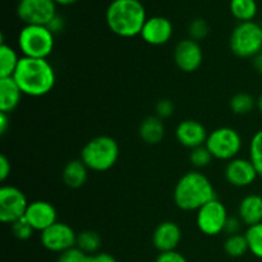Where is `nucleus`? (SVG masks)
Listing matches in <instances>:
<instances>
[{"mask_svg": "<svg viewBox=\"0 0 262 262\" xmlns=\"http://www.w3.org/2000/svg\"><path fill=\"white\" fill-rule=\"evenodd\" d=\"M87 262H117L112 255L106 252H99L96 255H91L87 258Z\"/></svg>", "mask_w": 262, "mask_h": 262, "instance_id": "nucleus-37", "label": "nucleus"}, {"mask_svg": "<svg viewBox=\"0 0 262 262\" xmlns=\"http://www.w3.org/2000/svg\"><path fill=\"white\" fill-rule=\"evenodd\" d=\"M10 125V118L9 114L7 113H2L0 112V135L4 136L7 133L8 128Z\"/></svg>", "mask_w": 262, "mask_h": 262, "instance_id": "nucleus-39", "label": "nucleus"}, {"mask_svg": "<svg viewBox=\"0 0 262 262\" xmlns=\"http://www.w3.org/2000/svg\"><path fill=\"white\" fill-rule=\"evenodd\" d=\"M10 229H12L13 235L19 241L30 239V238L32 237L33 232H35V229L31 227L30 223H28L25 217L13 223V224L10 225Z\"/></svg>", "mask_w": 262, "mask_h": 262, "instance_id": "nucleus-31", "label": "nucleus"}, {"mask_svg": "<svg viewBox=\"0 0 262 262\" xmlns=\"http://www.w3.org/2000/svg\"><path fill=\"white\" fill-rule=\"evenodd\" d=\"M54 2L59 5H64V7H67V5L74 4V3H77L78 0H54Z\"/></svg>", "mask_w": 262, "mask_h": 262, "instance_id": "nucleus-41", "label": "nucleus"}, {"mask_svg": "<svg viewBox=\"0 0 262 262\" xmlns=\"http://www.w3.org/2000/svg\"><path fill=\"white\" fill-rule=\"evenodd\" d=\"M177 141L184 147L193 150V148L204 146L206 143L209 132L201 122L196 119L182 120L176 128Z\"/></svg>", "mask_w": 262, "mask_h": 262, "instance_id": "nucleus-16", "label": "nucleus"}, {"mask_svg": "<svg viewBox=\"0 0 262 262\" xmlns=\"http://www.w3.org/2000/svg\"><path fill=\"white\" fill-rule=\"evenodd\" d=\"M119 159V145L110 136H97L90 140L81 150V160L94 171H107Z\"/></svg>", "mask_w": 262, "mask_h": 262, "instance_id": "nucleus-4", "label": "nucleus"}, {"mask_svg": "<svg viewBox=\"0 0 262 262\" xmlns=\"http://www.w3.org/2000/svg\"><path fill=\"white\" fill-rule=\"evenodd\" d=\"M230 13L239 22H251L257 14L256 0H230Z\"/></svg>", "mask_w": 262, "mask_h": 262, "instance_id": "nucleus-23", "label": "nucleus"}, {"mask_svg": "<svg viewBox=\"0 0 262 262\" xmlns=\"http://www.w3.org/2000/svg\"><path fill=\"white\" fill-rule=\"evenodd\" d=\"M253 67H255V69L258 73L262 74V51L253 58Z\"/></svg>", "mask_w": 262, "mask_h": 262, "instance_id": "nucleus-40", "label": "nucleus"}, {"mask_svg": "<svg viewBox=\"0 0 262 262\" xmlns=\"http://www.w3.org/2000/svg\"><path fill=\"white\" fill-rule=\"evenodd\" d=\"M229 106L234 114L246 115L253 112L255 107H257V100H255V97L247 92H238L232 96Z\"/></svg>", "mask_w": 262, "mask_h": 262, "instance_id": "nucleus-25", "label": "nucleus"}, {"mask_svg": "<svg viewBox=\"0 0 262 262\" xmlns=\"http://www.w3.org/2000/svg\"><path fill=\"white\" fill-rule=\"evenodd\" d=\"M238 215L242 224L252 227L262 223V196L248 194L243 197L238 206Z\"/></svg>", "mask_w": 262, "mask_h": 262, "instance_id": "nucleus-18", "label": "nucleus"}, {"mask_svg": "<svg viewBox=\"0 0 262 262\" xmlns=\"http://www.w3.org/2000/svg\"><path fill=\"white\" fill-rule=\"evenodd\" d=\"M30 202L26 194L14 186H3L0 188V220L4 224L15 223L25 217Z\"/></svg>", "mask_w": 262, "mask_h": 262, "instance_id": "nucleus-9", "label": "nucleus"}, {"mask_svg": "<svg viewBox=\"0 0 262 262\" xmlns=\"http://www.w3.org/2000/svg\"><path fill=\"white\" fill-rule=\"evenodd\" d=\"M241 224H242V222H241L239 217L235 219V217L229 216V219H228L227 222V227H225V233H227L228 235L238 234V233H239Z\"/></svg>", "mask_w": 262, "mask_h": 262, "instance_id": "nucleus-36", "label": "nucleus"}, {"mask_svg": "<svg viewBox=\"0 0 262 262\" xmlns=\"http://www.w3.org/2000/svg\"><path fill=\"white\" fill-rule=\"evenodd\" d=\"M155 262H188L187 258L184 257L182 253L177 252V251H171V252H164L160 253L156 258Z\"/></svg>", "mask_w": 262, "mask_h": 262, "instance_id": "nucleus-34", "label": "nucleus"}, {"mask_svg": "<svg viewBox=\"0 0 262 262\" xmlns=\"http://www.w3.org/2000/svg\"><path fill=\"white\" fill-rule=\"evenodd\" d=\"M174 110H176V105L170 99H161L155 105V115L163 120L170 118L174 114Z\"/></svg>", "mask_w": 262, "mask_h": 262, "instance_id": "nucleus-33", "label": "nucleus"}, {"mask_svg": "<svg viewBox=\"0 0 262 262\" xmlns=\"http://www.w3.org/2000/svg\"><path fill=\"white\" fill-rule=\"evenodd\" d=\"M246 239L248 243V250L255 257L262 260V223L247 228Z\"/></svg>", "mask_w": 262, "mask_h": 262, "instance_id": "nucleus-27", "label": "nucleus"}, {"mask_svg": "<svg viewBox=\"0 0 262 262\" xmlns=\"http://www.w3.org/2000/svg\"><path fill=\"white\" fill-rule=\"evenodd\" d=\"M140 138L147 145H159L165 137L164 120L156 115H150L141 122L138 128Z\"/></svg>", "mask_w": 262, "mask_h": 262, "instance_id": "nucleus-20", "label": "nucleus"}, {"mask_svg": "<svg viewBox=\"0 0 262 262\" xmlns=\"http://www.w3.org/2000/svg\"><path fill=\"white\" fill-rule=\"evenodd\" d=\"M22 91L13 77L0 78V112L10 114L19 105Z\"/></svg>", "mask_w": 262, "mask_h": 262, "instance_id": "nucleus-19", "label": "nucleus"}, {"mask_svg": "<svg viewBox=\"0 0 262 262\" xmlns=\"http://www.w3.org/2000/svg\"><path fill=\"white\" fill-rule=\"evenodd\" d=\"M17 15L26 25L48 26L56 15L54 0H19Z\"/></svg>", "mask_w": 262, "mask_h": 262, "instance_id": "nucleus-10", "label": "nucleus"}, {"mask_svg": "<svg viewBox=\"0 0 262 262\" xmlns=\"http://www.w3.org/2000/svg\"><path fill=\"white\" fill-rule=\"evenodd\" d=\"M25 219L30 223L35 232H43L58 222V212L51 202L37 200L30 202Z\"/></svg>", "mask_w": 262, "mask_h": 262, "instance_id": "nucleus-13", "label": "nucleus"}, {"mask_svg": "<svg viewBox=\"0 0 262 262\" xmlns=\"http://www.w3.org/2000/svg\"><path fill=\"white\" fill-rule=\"evenodd\" d=\"M210 32V27H209V23L206 22L205 19L202 18H196V19L192 20L189 23V27H188V33H189V38L194 41H201L204 38L207 37Z\"/></svg>", "mask_w": 262, "mask_h": 262, "instance_id": "nucleus-30", "label": "nucleus"}, {"mask_svg": "<svg viewBox=\"0 0 262 262\" xmlns=\"http://www.w3.org/2000/svg\"><path fill=\"white\" fill-rule=\"evenodd\" d=\"M102 239L100 234L95 230H83V232L77 234V243L76 247L83 251L86 255H96L99 253L100 248H101Z\"/></svg>", "mask_w": 262, "mask_h": 262, "instance_id": "nucleus-24", "label": "nucleus"}, {"mask_svg": "<svg viewBox=\"0 0 262 262\" xmlns=\"http://www.w3.org/2000/svg\"><path fill=\"white\" fill-rule=\"evenodd\" d=\"M20 58L12 46L5 42L0 43V78L14 76Z\"/></svg>", "mask_w": 262, "mask_h": 262, "instance_id": "nucleus-22", "label": "nucleus"}, {"mask_svg": "<svg viewBox=\"0 0 262 262\" xmlns=\"http://www.w3.org/2000/svg\"><path fill=\"white\" fill-rule=\"evenodd\" d=\"M181 241V227L170 220L160 223L152 233V245L160 253L176 251Z\"/></svg>", "mask_w": 262, "mask_h": 262, "instance_id": "nucleus-17", "label": "nucleus"}, {"mask_svg": "<svg viewBox=\"0 0 262 262\" xmlns=\"http://www.w3.org/2000/svg\"><path fill=\"white\" fill-rule=\"evenodd\" d=\"M229 219L228 210L220 200L214 199L197 210L196 223L200 232L209 237L225 232L227 222Z\"/></svg>", "mask_w": 262, "mask_h": 262, "instance_id": "nucleus-8", "label": "nucleus"}, {"mask_svg": "<svg viewBox=\"0 0 262 262\" xmlns=\"http://www.w3.org/2000/svg\"><path fill=\"white\" fill-rule=\"evenodd\" d=\"M212 159H214V156L211 155L209 148L205 145L193 148V150H191V152H189V161H191L192 165L197 169L206 168L207 165H210Z\"/></svg>", "mask_w": 262, "mask_h": 262, "instance_id": "nucleus-29", "label": "nucleus"}, {"mask_svg": "<svg viewBox=\"0 0 262 262\" xmlns=\"http://www.w3.org/2000/svg\"><path fill=\"white\" fill-rule=\"evenodd\" d=\"M54 33L48 26L26 25L18 36V46L23 56L48 59L54 50Z\"/></svg>", "mask_w": 262, "mask_h": 262, "instance_id": "nucleus-5", "label": "nucleus"}, {"mask_svg": "<svg viewBox=\"0 0 262 262\" xmlns=\"http://www.w3.org/2000/svg\"><path fill=\"white\" fill-rule=\"evenodd\" d=\"M48 28L51 31V32L54 33V35H55V33H58V32H60V31L64 28L63 18H60L58 14H56L55 17L51 19V22L48 25Z\"/></svg>", "mask_w": 262, "mask_h": 262, "instance_id": "nucleus-38", "label": "nucleus"}, {"mask_svg": "<svg viewBox=\"0 0 262 262\" xmlns=\"http://www.w3.org/2000/svg\"><path fill=\"white\" fill-rule=\"evenodd\" d=\"M229 48L238 58H255L262 51V27L258 23L239 22L232 31Z\"/></svg>", "mask_w": 262, "mask_h": 262, "instance_id": "nucleus-6", "label": "nucleus"}, {"mask_svg": "<svg viewBox=\"0 0 262 262\" xmlns=\"http://www.w3.org/2000/svg\"><path fill=\"white\" fill-rule=\"evenodd\" d=\"M214 159L230 161L235 159L242 148V137L232 127H219L209 133L205 143Z\"/></svg>", "mask_w": 262, "mask_h": 262, "instance_id": "nucleus-7", "label": "nucleus"}, {"mask_svg": "<svg viewBox=\"0 0 262 262\" xmlns=\"http://www.w3.org/2000/svg\"><path fill=\"white\" fill-rule=\"evenodd\" d=\"M23 95L41 97L51 92L55 86L56 76L48 59L20 56L19 64L13 76Z\"/></svg>", "mask_w": 262, "mask_h": 262, "instance_id": "nucleus-1", "label": "nucleus"}, {"mask_svg": "<svg viewBox=\"0 0 262 262\" xmlns=\"http://www.w3.org/2000/svg\"><path fill=\"white\" fill-rule=\"evenodd\" d=\"M87 258H89V255H86L78 247H73L59 253L56 262H87Z\"/></svg>", "mask_w": 262, "mask_h": 262, "instance_id": "nucleus-32", "label": "nucleus"}, {"mask_svg": "<svg viewBox=\"0 0 262 262\" xmlns=\"http://www.w3.org/2000/svg\"><path fill=\"white\" fill-rule=\"evenodd\" d=\"M176 66L184 73H193L204 61V51L201 45L192 38L179 41L174 49Z\"/></svg>", "mask_w": 262, "mask_h": 262, "instance_id": "nucleus-12", "label": "nucleus"}, {"mask_svg": "<svg viewBox=\"0 0 262 262\" xmlns=\"http://www.w3.org/2000/svg\"><path fill=\"white\" fill-rule=\"evenodd\" d=\"M10 170H12V165H10V161L8 160V158L5 155L0 156V181L5 182L8 179V177L10 176Z\"/></svg>", "mask_w": 262, "mask_h": 262, "instance_id": "nucleus-35", "label": "nucleus"}, {"mask_svg": "<svg viewBox=\"0 0 262 262\" xmlns=\"http://www.w3.org/2000/svg\"><path fill=\"white\" fill-rule=\"evenodd\" d=\"M89 170L90 169L84 165L81 159H76V160H71L66 164L63 173H61V178H63L64 184L69 188H81L87 182Z\"/></svg>", "mask_w": 262, "mask_h": 262, "instance_id": "nucleus-21", "label": "nucleus"}, {"mask_svg": "<svg viewBox=\"0 0 262 262\" xmlns=\"http://www.w3.org/2000/svg\"><path fill=\"white\" fill-rule=\"evenodd\" d=\"M257 109H258V112L262 114V94L258 96V99H257Z\"/></svg>", "mask_w": 262, "mask_h": 262, "instance_id": "nucleus-42", "label": "nucleus"}, {"mask_svg": "<svg viewBox=\"0 0 262 262\" xmlns=\"http://www.w3.org/2000/svg\"><path fill=\"white\" fill-rule=\"evenodd\" d=\"M173 31V23L168 18L154 15L147 18L140 36L148 45L160 46L170 41Z\"/></svg>", "mask_w": 262, "mask_h": 262, "instance_id": "nucleus-15", "label": "nucleus"}, {"mask_svg": "<svg viewBox=\"0 0 262 262\" xmlns=\"http://www.w3.org/2000/svg\"><path fill=\"white\" fill-rule=\"evenodd\" d=\"M41 245L50 252L61 253L76 247L77 233L67 223L56 222L50 228L41 232Z\"/></svg>", "mask_w": 262, "mask_h": 262, "instance_id": "nucleus-11", "label": "nucleus"}, {"mask_svg": "<svg viewBox=\"0 0 262 262\" xmlns=\"http://www.w3.org/2000/svg\"><path fill=\"white\" fill-rule=\"evenodd\" d=\"M105 18L109 30L125 38L141 35L147 20L146 9L140 0H113Z\"/></svg>", "mask_w": 262, "mask_h": 262, "instance_id": "nucleus-2", "label": "nucleus"}, {"mask_svg": "<svg viewBox=\"0 0 262 262\" xmlns=\"http://www.w3.org/2000/svg\"><path fill=\"white\" fill-rule=\"evenodd\" d=\"M250 160L252 161L258 176L262 177V129L257 130L251 138Z\"/></svg>", "mask_w": 262, "mask_h": 262, "instance_id": "nucleus-28", "label": "nucleus"}, {"mask_svg": "<svg viewBox=\"0 0 262 262\" xmlns=\"http://www.w3.org/2000/svg\"><path fill=\"white\" fill-rule=\"evenodd\" d=\"M224 176L228 183L234 187H239V188L251 186L257 179V177H260L252 161L250 159L243 158H235L228 161Z\"/></svg>", "mask_w": 262, "mask_h": 262, "instance_id": "nucleus-14", "label": "nucleus"}, {"mask_svg": "<svg viewBox=\"0 0 262 262\" xmlns=\"http://www.w3.org/2000/svg\"><path fill=\"white\" fill-rule=\"evenodd\" d=\"M224 251L230 257H242L246 253L250 252L248 250V243L245 234H232L228 235L224 242Z\"/></svg>", "mask_w": 262, "mask_h": 262, "instance_id": "nucleus-26", "label": "nucleus"}, {"mask_svg": "<svg viewBox=\"0 0 262 262\" xmlns=\"http://www.w3.org/2000/svg\"><path fill=\"white\" fill-rule=\"evenodd\" d=\"M174 202L183 211H197L216 199L214 186L205 174L192 170L181 177L174 187Z\"/></svg>", "mask_w": 262, "mask_h": 262, "instance_id": "nucleus-3", "label": "nucleus"}]
</instances>
